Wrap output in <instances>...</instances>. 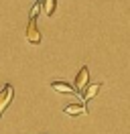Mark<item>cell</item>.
Instances as JSON below:
<instances>
[{
  "mask_svg": "<svg viewBox=\"0 0 130 134\" xmlns=\"http://www.w3.org/2000/svg\"><path fill=\"white\" fill-rule=\"evenodd\" d=\"M24 37H26V41L32 43V45H39V43H41V31H39V26H37V16L29 18V25H26Z\"/></svg>",
  "mask_w": 130,
  "mask_h": 134,
  "instance_id": "obj_1",
  "label": "cell"
},
{
  "mask_svg": "<svg viewBox=\"0 0 130 134\" xmlns=\"http://www.w3.org/2000/svg\"><path fill=\"white\" fill-rule=\"evenodd\" d=\"M12 98H14V87L10 83H6L2 87V92H0V118L4 114V110L8 108V104L12 102Z\"/></svg>",
  "mask_w": 130,
  "mask_h": 134,
  "instance_id": "obj_2",
  "label": "cell"
},
{
  "mask_svg": "<svg viewBox=\"0 0 130 134\" xmlns=\"http://www.w3.org/2000/svg\"><path fill=\"white\" fill-rule=\"evenodd\" d=\"M88 79H89V67L83 65L79 71H77V75H75V92L88 87Z\"/></svg>",
  "mask_w": 130,
  "mask_h": 134,
  "instance_id": "obj_3",
  "label": "cell"
},
{
  "mask_svg": "<svg viewBox=\"0 0 130 134\" xmlns=\"http://www.w3.org/2000/svg\"><path fill=\"white\" fill-rule=\"evenodd\" d=\"M100 90H102V83H91L85 87V92H83V100L89 102V100H94L98 93H100Z\"/></svg>",
  "mask_w": 130,
  "mask_h": 134,
  "instance_id": "obj_4",
  "label": "cell"
},
{
  "mask_svg": "<svg viewBox=\"0 0 130 134\" xmlns=\"http://www.w3.org/2000/svg\"><path fill=\"white\" fill-rule=\"evenodd\" d=\"M51 87H53L55 92H59V93H75V87L69 85V83H65V81H53Z\"/></svg>",
  "mask_w": 130,
  "mask_h": 134,
  "instance_id": "obj_5",
  "label": "cell"
},
{
  "mask_svg": "<svg viewBox=\"0 0 130 134\" xmlns=\"http://www.w3.org/2000/svg\"><path fill=\"white\" fill-rule=\"evenodd\" d=\"M83 112H85L83 104H69V106H65V114H69V116H79Z\"/></svg>",
  "mask_w": 130,
  "mask_h": 134,
  "instance_id": "obj_6",
  "label": "cell"
},
{
  "mask_svg": "<svg viewBox=\"0 0 130 134\" xmlns=\"http://www.w3.org/2000/svg\"><path fill=\"white\" fill-rule=\"evenodd\" d=\"M55 0H43V8H45V14L47 16H53V12H55Z\"/></svg>",
  "mask_w": 130,
  "mask_h": 134,
  "instance_id": "obj_7",
  "label": "cell"
}]
</instances>
